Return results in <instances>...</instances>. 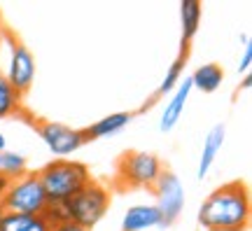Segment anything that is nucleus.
Instances as JSON below:
<instances>
[{
  "mask_svg": "<svg viewBox=\"0 0 252 231\" xmlns=\"http://www.w3.org/2000/svg\"><path fill=\"white\" fill-rule=\"evenodd\" d=\"M185 66H187V56L182 54V56H178L175 61L168 66V70H166V77H163V82L159 84V91H157V96H163V94H168V91H173L178 84H180L182 75H185Z\"/></svg>",
  "mask_w": 252,
  "mask_h": 231,
  "instance_id": "nucleus-18",
  "label": "nucleus"
},
{
  "mask_svg": "<svg viewBox=\"0 0 252 231\" xmlns=\"http://www.w3.org/2000/svg\"><path fill=\"white\" fill-rule=\"evenodd\" d=\"M250 75H245V77H243V82H241V89H250Z\"/></svg>",
  "mask_w": 252,
  "mask_h": 231,
  "instance_id": "nucleus-22",
  "label": "nucleus"
},
{
  "mask_svg": "<svg viewBox=\"0 0 252 231\" xmlns=\"http://www.w3.org/2000/svg\"><path fill=\"white\" fill-rule=\"evenodd\" d=\"M191 89H194V87H191V80H189V77H185V80L175 87V94H173V98L168 100V105L163 107L161 117H159V131L168 133V131H173V129L178 126L182 112H185V107H187L189 96H191Z\"/></svg>",
  "mask_w": 252,
  "mask_h": 231,
  "instance_id": "nucleus-9",
  "label": "nucleus"
},
{
  "mask_svg": "<svg viewBox=\"0 0 252 231\" xmlns=\"http://www.w3.org/2000/svg\"><path fill=\"white\" fill-rule=\"evenodd\" d=\"M5 147H7V142H5V135L0 133V152H5Z\"/></svg>",
  "mask_w": 252,
  "mask_h": 231,
  "instance_id": "nucleus-23",
  "label": "nucleus"
},
{
  "mask_svg": "<svg viewBox=\"0 0 252 231\" xmlns=\"http://www.w3.org/2000/svg\"><path fill=\"white\" fill-rule=\"evenodd\" d=\"M224 138H226L224 124H217L208 131L206 140H203V150H201V159H198V170H196L198 180H203L208 173H210V168H213V164H215V159H217V154H220L222 145H224Z\"/></svg>",
  "mask_w": 252,
  "mask_h": 231,
  "instance_id": "nucleus-11",
  "label": "nucleus"
},
{
  "mask_svg": "<svg viewBox=\"0 0 252 231\" xmlns=\"http://www.w3.org/2000/svg\"><path fill=\"white\" fill-rule=\"evenodd\" d=\"M40 185L45 189L47 201L49 203H59V201H68L72 194H77L82 187L91 182V173L82 161L72 159H54L47 166L35 173Z\"/></svg>",
  "mask_w": 252,
  "mask_h": 231,
  "instance_id": "nucleus-2",
  "label": "nucleus"
},
{
  "mask_svg": "<svg viewBox=\"0 0 252 231\" xmlns=\"http://www.w3.org/2000/svg\"><path fill=\"white\" fill-rule=\"evenodd\" d=\"M131 119H133L131 112H112V115L98 119L96 124H91L89 129H84V133H87L89 140H94V138H108V135L119 133L124 126L131 124Z\"/></svg>",
  "mask_w": 252,
  "mask_h": 231,
  "instance_id": "nucleus-14",
  "label": "nucleus"
},
{
  "mask_svg": "<svg viewBox=\"0 0 252 231\" xmlns=\"http://www.w3.org/2000/svg\"><path fill=\"white\" fill-rule=\"evenodd\" d=\"M9 182H12V180L5 178V175L0 173V198H2V196H5V192L9 189Z\"/></svg>",
  "mask_w": 252,
  "mask_h": 231,
  "instance_id": "nucleus-21",
  "label": "nucleus"
},
{
  "mask_svg": "<svg viewBox=\"0 0 252 231\" xmlns=\"http://www.w3.org/2000/svg\"><path fill=\"white\" fill-rule=\"evenodd\" d=\"M52 231H87V229H82V227H77L72 222H61V224H54Z\"/></svg>",
  "mask_w": 252,
  "mask_h": 231,
  "instance_id": "nucleus-20",
  "label": "nucleus"
},
{
  "mask_svg": "<svg viewBox=\"0 0 252 231\" xmlns=\"http://www.w3.org/2000/svg\"><path fill=\"white\" fill-rule=\"evenodd\" d=\"M154 196H157V208L163 217V227L173 224L180 217L182 208H185V187L182 180L173 173V170H163L161 178L157 180V185L152 187Z\"/></svg>",
  "mask_w": 252,
  "mask_h": 231,
  "instance_id": "nucleus-8",
  "label": "nucleus"
},
{
  "mask_svg": "<svg viewBox=\"0 0 252 231\" xmlns=\"http://www.w3.org/2000/svg\"><path fill=\"white\" fill-rule=\"evenodd\" d=\"M163 170V161L152 152H124L117 161V182L152 189Z\"/></svg>",
  "mask_w": 252,
  "mask_h": 231,
  "instance_id": "nucleus-5",
  "label": "nucleus"
},
{
  "mask_svg": "<svg viewBox=\"0 0 252 231\" xmlns=\"http://www.w3.org/2000/svg\"><path fill=\"white\" fill-rule=\"evenodd\" d=\"M35 131L47 145V150L59 159H68L89 142L82 129L61 124V122H35Z\"/></svg>",
  "mask_w": 252,
  "mask_h": 231,
  "instance_id": "nucleus-6",
  "label": "nucleus"
},
{
  "mask_svg": "<svg viewBox=\"0 0 252 231\" xmlns=\"http://www.w3.org/2000/svg\"><path fill=\"white\" fill-rule=\"evenodd\" d=\"M0 231H52L49 222L42 215H17V213H5L2 222H0Z\"/></svg>",
  "mask_w": 252,
  "mask_h": 231,
  "instance_id": "nucleus-15",
  "label": "nucleus"
},
{
  "mask_svg": "<svg viewBox=\"0 0 252 231\" xmlns=\"http://www.w3.org/2000/svg\"><path fill=\"white\" fill-rule=\"evenodd\" d=\"M198 224L206 231H245L250 224V192L243 182H226L203 198Z\"/></svg>",
  "mask_w": 252,
  "mask_h": 231,
  "instance_id": "nucleus-1",
  "label": "nucleus"
},
{
  "mask_svg": "<svg viewBox=\"0 0 252 231\" xmlns=\"http://www.w3.org/2000/svg\"><path fill=\"white\" fill-rule=\"evenodd\" d=\"M154 227H163V217L157 205H131L122 217V231H147Z\"/></svg>",
  "mask_w": 252,
  "mask_h": 231,
  "instance_id": "nucleus-10",
  "label": "nucleus"
},
{
  "mask_svg": "<svg viewBox=\"0 0 252 231\" xmlns=\"http://www.w3.org/2000/svg\"><path fill=\"white\" fill-rule=\"evenodd\" d=\"M0 173L9 180L21 178L24 173H28L26 170V159H24L21 154H17V152L5 150L2 154H0Z\"/></svg>",
  "mask_w": 252,
  "mask_h": 231,
  "instance_id": "nucleus-17",
  "label": "nucleus"
},
{
  "mask_svg": "<svg viewBox=\"0 0 252 231\" xmlns=\"http://www.w3.org/2000/svg\"><path fill=\"white\" fill-rule=\"evenodd\" d=\"M2 217H5V210H2V208H0V222H2Z\"/></svg>",
  "mask_w": 252,
  "mask_h": 231,
  "instance_id": "nucleus-24",
  "label": "nucleus"
},
{
  "mask_svg": "<svg viewBox=\"0 0 252 231\" xmlns=\"http://www.w3.org/2000/svg\"><path fill=\"white\" fill-rule=\"evenodd\" d=\"M201 17H203V7H201V2H196V0H182L180 2V26H182L180 47H182V54L187 52L189 42H191L194 35L198 33Z\"/></svg>",
  "mask_w": 252,
  "mask_h": 231,
  "instance_id": "nucleus-12",
  "label": "nucleus"
},
{
  "mask_svg": "<svg viewBox=\"0 0 252 231\" xmlns=\"http://www.w3.org/2000/svg\"><path fill=\"white\" fill-rule=\"evenodd\" d=\"M0 154H2V152H0Z\"/></svg>",
  "mask_w": 252,
  "mask_h": 231,
  "instance_id": "nucleus-25",
  "label": "nucleus"
},
{
  "mask_svg": "<svg viewBox=\"0 0 252 231\" xmlns=\"http://www.w3.org/2000/svg\"><path fill=\"white\" fill-rule=\"evenodd\" d=\"M19 107H21V94H17L14 87L0 75V119L19 112Z\"/></svg>",
  "mask_w": 252,
  "mask_h": 231,
  "instance_id": "nucleus-16",
  "label": "nucleus"
},
{
  "mask_svg": "<svg viewBox=\"0 0 252 231\" xmlns=\"http://www.w3.org/2000/svg\"><path fill=\"white\" fill-rule=\"evenodd\" d=\"M2 77L21 96L33 87V80H35V56H33V52L26 45H21L19 40H12V37H9L7 70H5Z\"/></svg>",
  "mask_w": 252,
  "mask_h": 231,
  "instance_id": "nucleus-7",
  "label": "nucleus"
},
{
  "mask_svg": "<svg viewBox=\"0 0 252 231\" xmlns=\"http://www.w3.org/2000/svg\"><path fill=\"white\" fill-rule=\"evenodd\" d=\"M243 56H241V63H238V75H248V70H250V66H252V42H250V37L245 35L243 37Z\"/></svg>",
  "mask_w": 252,
  "mask_h": 231,
  "instance_id": "nucleus-19",
  "label": "nucleus"
},
{
  "mask_svg": "<svg viewBox=\"0 0 252 231\" xmlns=\"http://www.w3.org/2000/svg\"><path fill=\"white\" fill-rule=\"evenodd\" d=\"M110 201H112V196H110L108 187H103L100 182L91 180L89 185L82 187L77 194H72L68 201H63V208H65L68 222L91 231L105 217Z\"/></svg>",
  "mask_w": 252,
  "mask_h": 231,
  "instance_id": "nucleus-3",
  "label": "nucleus"
},
{
  "mask_svg": "<svg viewBox=\"0 0 252 231\" xmlns=\"http://www.w3.org/2000/svg\"><path fill=\"white\" fill-rule=\"evenodd\" d=\"M191 80V87L198 91H203V94H213L222 87V82H224V70H222V66H217V63H203V66H198L194 75L189 77Z\"/></svg>",
  "mask_w": 252,
  "mask_h": 231,
  "instance_id": "nucleus-13",
  "label": "nucleus"
},
{
  "mask_svg": "<svg viewBox=\"0 0 252 231\" xmlns=\"http://www.w3.org/2000/svg\"><path fill=\"white\" fill-rule=\"evenodd\" d=\"M47 194L35 173H24L21 178L12 180L9 189L5 196L0 198V208L5 213H17V215H37L45 213L47 208Z\"/></svg>",
  "mask_w": 252,
  "mask_h": 231,
  "instance_id": "nucleus-4",
  "label": "nucleus"
}]
</instances>
